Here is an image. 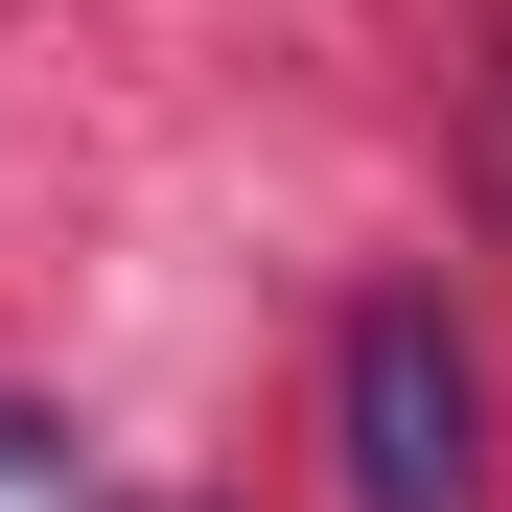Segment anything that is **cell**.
Instances as JSON below:
<instances>
[{"mask_svg":"<svg viewBox=\"0 0 512 512\" xmlns=\"http://www.w3.org/2000/svg\"><path fill=\"white\" fill-rule=\"evenodd\" d=\"M326 443H350V512H489V373L443 303H350V350H326Z\"/></svg>","mask_w":512,"mask_h":512,"instance_id":"obj_1","label":"cell"},{"mask_svg":"<svg viewBox=\"0 0 512 512\" xmlns=\"http://www.w3.org/2000/svg\"><path fill=\"white\" fill-rule=\"evenodd\" d=\"M0 489H47V419H24V396H0Z\"/></svg>","mask_w":512,"mask_h":512,"instance_id":"obj_2","label":"cell"}]
</instances>
